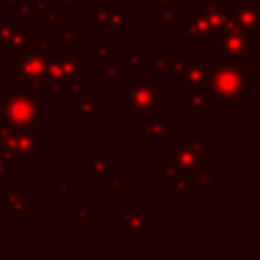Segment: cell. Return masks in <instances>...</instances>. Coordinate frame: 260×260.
<instances>
[{"mask_svg":"<svg viewBox=\"0 0 260 260\" xmlns=\"http://www.w3.org/2000/svg\"><path fill=\"white\" fill-rule=\"evenodd\" d=\"M91 120H93V122H104V104H102V102L95 104L93 114H91Z\"/></svg>","mask_w":260,"mask_h":260,"instance_id":"36","label":"cell"},{"mask_svg":"<svg viewBox=\"0 0 260 260\" xmlns=\"http://www.w3.org/2000/svg\"><path fill=\"white\" fill-rule=\"evenodd\" d=\"M65 8L57 2V0H49V4L45 6V14H43V20L47 24L49 30H59V26L65 22Z\"/></svg>","mask_w":260,"mask_h":260,"instance_id":"25","label":"cell"},{"mask_svg":"<svg viewBox=\"0 0 260 260\" xmlns=\"http://www.w3.org/2000/svg\"><path fill=\"white\" fill-rule=\"evenodd\" d=\"M57 2H59L65 10H67V8H75V4H77V0H57Z\"/></svg>","mask_w":260,"mask_h":260,"instance_id":"39","label":"cell"},{"mask_svg":"<svg viewBox=\"0 0 260 260\" xmlns=\"http://www.w3.org/2000/svg\"><path fill=\"white\" fill-rule=\"evenodd\" d=\"M130 55H112L102 67H104V75H102V83L106 87L110 85H120L122 83V69L126 65H130Z\"/></svg>","mask_w":260,"mask_h":260,"instance_id":"19","label":"cell"},{"mask_svg":"<svg viewBox=\"0 0 260 260\" xmlns=\"http://www.w3.org/2000/svg\"><path fill=\"white\" fill-rule=\"evenodd\" d=\"M65 47L71 49H83L85 45V30L77 26L73 18H65V22L59 26V37H57Z\"/></svg>","mask_w":260,"mask_h":260,"instance_id":"20","label":"cell"},{"mask_svg":"<svg viewBox=\"0 0 260 260\" xmlns=\"http://www.w3.org/2000/svg\"><path fill=\"white\" fill-rule=\"evenodd\" d=\"M148 61L150 57L146 55H136L132 61H130V71H132V79L130 81H146L148 79Z\"/></svg>","mask_w":260,"mask_h":260,"instance_id":"28","label":"cell"},{"mask_svg":"<svg viewBox=\"0 0 260 260\" xmlns=\"http://www.w3.org/2000/svg\"><path fill=\"white\" fill-rule=\"evenodd\" d=\"M73 100H75V116H73L75 122H83V120L91 118L98 100L91 93H87V91H81V93L73 95Z\"/></svg>","mask_w":260,"mask_h":260,"instance_id":"24","label":"cell"},{"mask_svg":"<svg viewBox=\"0 0 260 260\" xmlns=\"http://www.w3.org/2000/svg\"><path fill=\"white\" fill-rule=\"evenodd\" d=\"M28 83H30V91H32V93H37V95H45L47 85H49V81H47V75H45V73H43V75L32 77Z\"/></svg>","mask_w":260,"mask_h":260,"instance_id":"32","label":"cell"},{"mask_svg":"<svg viewBox=\"0 0 260 260\" xmlns=\"http://www.w3.org/2000/svg\"><path fill=\"white\" fill-rule=\"evenodd\" d=\"M207 85L211 87L215 102H240L252 87L250 55L221 57V65H207Z\"/></svg>","mask_w":260,"mask_h":260,"instance_id":"1","label":"cell"},{"mask_svg":"<svg viewBox=\"0 0 260 260\" xmlns=\"http://www.w3.org/2000/svg\"><path fill=\"white\" fill-rule=\"evenodd\" d=\"M0 120L16 126H37L39 95L32 91L4 93L0 100Z\"/></svg>","mask_w":260,"mask_h":260,"instance_id":"6","label":"cell"},{"mask_svg":"<svg viewBox=\"0 0 260 260\" xmlns=\"http://www.w3.org/2000/svg\"><path fill=\"white\" fill-rule=\"evenodd\" d=\"M167 57H169V51H167V47H158V51H156V55L154 57H150V61H148V81L150 83H158V79L167 73Z\"/></svg>","mask_w":260,"mask_h":260,"instance_id":"23","label":"cell"},{"mask_svg":"<svg viewBox=\"0 0 260 260\" xmlns=\"http://www.w3.org/2000/svg\"><path fill=\"white\" fill-rule=\"evenodd\" d=\"M181 24H183V41L187 47H209L215 28L203 16V12L195 8L187 10L185 16L181 18Z\"/></svg>","mask_w":260,"mask_h":260,"instance_id":"10","label":"cell"},{"mask_svg":"<svg viewBox=\"0 0 260 260\" xmlns=\"http://www.w3.org/2000/svg\"><path fill=\"white\" fill-rule=\"evenodd\" d=\"M209 47L213 49V55H215L217 59H221V57H240V55H250V53H252V49H254L250 35H248V32H244V30H240L238 26L217 30V32L211 37Z\"/></svg>","mask_w":260,"mask_h":260,"instance_id":"9","label":"cell"},{"mask_svg":"<svg viewBox=\"0 0 260 260\" xmlns=\"http://www.w3.org/2000/svg\"><path fill=\"white\" fill-rule=\"evenodd\" d=\"M18 28H20V20L14 18V16H10L8 20H0V47L2 49H6V47L10 49L12 47Z\"/></svg>","mask_w":260,"mask_h":260,"instance_id":"27","label":"cell"},{"mask_svg":"<svg viewBox=\"0 0 260 260\" xmlns=\"http://www.w3.org/2000/svg\"><path fill=\"white\" fill-rule=\"evenodd\" d=\"M215 98L211 87L205 85H185V110L187 112H213Z\"/></svg>","mask_w":260,"mask_h":260,"instance_id":"17","label":"cell"},{"mask_svg":"<svg viewBox=\"0 0 260 260\" xmlns=\"http://www.w3.org/2000/svg\"><path fill=\"white\" fill-rule=\"evenodd\" d=\"M112 148H95L85 160H83V175L87 179L108 175L112 169Z\"/></svg>","mask_w":260,"mask_h":260,"instance_id":"18","label":"cell"},{"mask_svg":"<svg viewBox=\"0 0 260 260\" xmlns=\"http://www.w3.org/2000/svg\"><path fill=\"white\" fill-rule=\"evenodd\" d=\"M45 6L41 0H20L18 6L10 12V16L18 18V20H43L45 14Z\"/></svg>","mask_w":260,"mask_h":260,"instance_id":"21","label":"cell"},{"mask_svg":"<svg viewBox=\"0 0 260 260\" xmlns=\"http://www.w3.org/2000/svg\"><path fill=\"white\" fill-rule=\"evenodd\" d=\"M130 185H132V177H112L108 187H110L112 197H120L122 195V189H126Z\"/></svg>","mask_w":260,"mask_h":260,"instance_id":"31","label":"cell"},{"mask_svg":"<svg viewBox=\"0 0 260 260\" xmlns=\"http://www.w3.org/2000/svg\"><path fill=\"white\" fill-rule=\"evenodd\" d=\"M110 179H112V175L108 173V175H102V177H93L91 183H93L95 187H108V185H110Z\"/></svg>","mask_w":260,"mask_h":260,"instance_id":"38","label":"cell"},{"mask_svg":"<svg viewBox=\"0 0 260 260\" xmlns=\"http://www.w3.org/2000/svg\"><path fill=\"white\" fill-rule=\"evenodd\" d=\"M0 211L4 215H10L12 223H18L22 215L28 213V203L22 195V191L6 185L2 187V199H0Z\"/></svg>","mask_w":260,"mask_h":260,"instance_id":"16","label":"cell"},{"mask_svg":"<svg viewBox=\"0 0 260 260\" xmlns=\"http://www.w3.org/2000/svg\"><path fill=\"white\" fill-rule=\"evenodd\" d=\"M83 18L91 20L95 26L110 30L112 39H122V32L132 26V12L122 8L120 0L110 2H93L91 8L83 10Z\"/></svg>","mask_w":260,"mask_h":260,"instance_id":"5","label":"cell"},{"mask_svg":"<svg viewBox=\"0 0 260 260\" xmlns=\"http://www.w3.org/2000/svg\"><path fill=\"white\" fill-rule=\"evenodd\" d=\"M197 61V55L195 57H167V73H171L175 77V83L181 85L183 83V77L185 73L189 71V67Z\"/></svg>","mask_w":260,"mask_h":260,"instance_id":"22","label":"cell"},{"mask_svg":"<svg viewBox=\"0 0 260 260\" xmlns=\"http://www.w3.org/2000/svg\"><path fill=\"white\" fill-rule=\"evenodd\" d=\"M215 142L213 138H207L203 130H199L193 138H181L175 142V146H171L167 150L165 156H160L156 160L158 169L160 167H171V169H179L185 173H195L199 169L205 167V152L213 150Z\"/></svg>","mask_w":260,"mask_h":260,"instance_id":"2","label":"cell"},{"mask_svg":"<svg viewBox=\"0 0 260 260\" xmlns=\"http://www.w3.org/2000/svg\"><path fill=\"white\" fill-rule=\"evenodd\" d=\"M18 2L20 0H0V10H4V12H12L16 6H18Z\"/></svg>","mask_w":260,"mask_h":260,"instance_id":"37","label":"cell"},{"mask_svg":"<svg viewBox=\"0 0 260 260\" xmlns=\"http://www.w3.org/2000/svg\"><path fill=\"white\" fill-rule=\"evenodd\" d=\"M223 185V169L221 167H203L191 173L189 197H211L217 187Z\"/></svg>","mask_w":260,"mask_h":260,"instance_id":"13","label":"cell"},{"mask_svg":"<svg viewBox=\"0 0 260 260\" xmlns=\"http://www.w3.org/2000/svg\"><path fill=\"white\" fill-rule=\"evenodd\" d=\"M120 219L122 234H128L132 242H140L142 234H146L148 230L150 207L148 203H126L120 207Z\"/></svg>","mask_w":260,"mask_h":260,"instance_id":"11","label":"cell"},{"mask_svg":"<svg viewBox=\"0 0 260 260\" xmlns=\"http://www.w3.org/2000/svg\"><path fill=\"white\" fill-rule=\"evenodd\" d=\"M0 53H2V47H0Z\"/></svg>","mask_w":260,"mask_h":260,"instance_id":"40","label":"cell"},{"mask_svg":"<svg viewBox=\"0 0 260 260\" xmlns=\"http://www.w3.org/2000/svg\"><path fill=\"white\" fill-rule=\"evenodd\" d=\"M35 43L26 45V47L10 49V83L12 85H18L22 81H30L32 77L45 73L47 57L37 49Z\"/></svg>","mask_w":260,"mask_h":260,"instance_id":"7","label":"cell"},{"mask_svg":"<svg viewBox=\"0 0 260 260\" xmlns=\"http://www.w3.org/2000/svg\"><path fill=\"white\" fill-rule=\"evenodd\" d=\"M93 213H95V205L93 203H77L75 205V223H91L93 221Z\"/></svg>","mask_w":260,"mask_h":260,"instance_id":"29","label":"cell"},{"mask_svg":"<svg viewBox=\"0 0 260 260\" xmlns=\"http://www.w3.org/2000/svg\"><path fill=\"white\" fill-rule=\"evenodd\" d=\"M93 45V65H104L112 55V37H95L91 41Z\"/></svg>","mask_w":260,"mask_h":260,"instance_id":"26","label":"cell"},{"mask_svg":"<svg viewBox=\"0 0 260 260\" xmlns=\"http://www.w3.org/2000/svg\"><path fill=\"white\" fill-rule=\"evenodd\" d=\"M120 108L122 112L130 114V122H138L144 114L158 110L169 102L165 91H158L154 83L146 81H130L120 83Z\"/></svg>","mask_w":260,"mask_h":260,"instance_id":"3","label":"cell"},{"mask_svg":"<svg viewBox=\"0 0 260 260\" xmlns=\"http://www.w3.org/2000/svg\"><path fill=\"white\" fill-rule=\"evenodd\" d=\"M177 20H179V16H177V14H162V16L158 18L156 26H158L160 30H169V28H175Z\"/></svg>","mask_w":260,"mask_h":260,"instance_id":"34","label":"cell"},{"mask_svg":"<svg viewBox=\"0 0 260 260\" xmlns=\"http://www.w3.org/2000/svg\"><path fill=\"white\" fill-rule=\"evenodd\" d=\"M158 187L167 189V195L177 197L185 195L189 197V187H191V173L171 169V167H160V177H158Z\"/></svg>","mask_w":260,"mask_h":260,"instance_id":"15","label":"cell"},{"mask_svg":"<svg viewBox=\"0 0 260 260\" xmlns=\"http://www.w3.org/2000/svg\"><path fill=\"white\" fill-rule=\"evenodd\" d=\"M10 177H12V169L6 165V160L0 156V189L10 185Z\"/></svg>","mask_w":260,"mask_h":260,"instance_id":"35","label":"cell"},{"mask_svg":"<svg viewBox=\"0 0 260 260\" xmlns=\"http://www.w3.org/2000/svg\"><path fill=\"white\" fill-rule=\"evenodd\" d=\"M158 14H177V0H156Z\"/></svg>","mask_w":260,"mask_h":260,"instance_id":"33","label":"cell"},{"mask_svg":"<svg viewBox=\"0 0 260 260\" xmlns=\"http://www.w3.org/2000/svg\"><path fill=\"white\" fill-rule=\"evenodd\" d=\"M77 189V181L75 177H65V179H57L55 181V191L63 197H73Z\"/></svg>","mask_w":260,"mask_h":260,"instance_id":"30","label":"cell"},{"mask_svg":"<svg viewBox=\"0 0 260 260\" xmlns=\"http://www.w3.org/2000/svg\"><path fill=\"white\" fill-rule=\"evenodd\" d=\"M0 140L26 160H35L39 152L47 148V140L41 138L37 126H16L4 120H0Z\"/></svg>","mask_w":260,"mask_h":260,"instance_id":"4","label":"cell"},{"mask_svg":"<svg viewBox=\"0 0 260 260\" xmlns=\"http://www.w3.org/2000/svg\"><path fill=\"white\" fill-rule=\"evenodd\" d=\"M138 138L140 140H165L169 136V114L160 110H152L144 114L138 122Z\"/></svg>","mask_w":260,"mask_h":260,"instance_id":"14","label":"cell"},{"mask_svg":"<svg viewBox=\"0 0 260 260\" xmlns=\"http://www.w3.org/2000/svg\"><path fill=\"white\" fill-rule=\"evenodd\" d=\"M45 75L49 83L69 85L77 81H85V59L83 55H59L49 57L45 65Z\"/></svg>","mask_w":260,"mask_h":260,"instance_id":"8","label":"cell"},{"mask_svg":"<svg viewBox=\"0 0 260 260\" xmlns=\"http://www.w3.org/2000/svg\"><path fill=\"white\" fill-rule=\"evenodd\" d=\"M234 24L248 32L254 49L260 47V2H230Z\"/></svg>","mask_w":260,"mask_h":260,"instance_id":"12","label":"cell"}]
</instances>
